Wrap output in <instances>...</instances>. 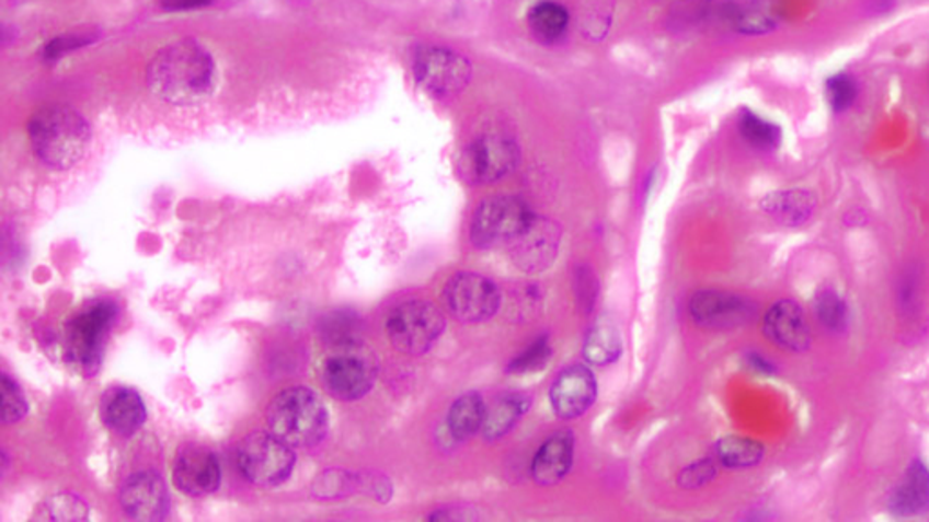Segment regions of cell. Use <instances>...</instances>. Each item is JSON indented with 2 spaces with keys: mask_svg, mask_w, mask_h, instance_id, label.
I'll list each match as a JSON object with an SVG mask.
<instances>
[{
  "mask_svg": "<svg viewBox=\"0 0 929 522\" xmlns=\"http://www.w3.org/2000/svg\"><path fill=\"white\" fill-rule=\"evenodd\" d=\"M718 474V466L712 460L697 461L683 469L679 475V485L685 490H697L701 486L708 485L710 480Z\"/></svg>",
  "mask_w": 929,
  "mask_h": 522,
  "instance_id": "36",
  "label": "cell"
},
{
  "mask_svg": "<svg viewBox=\"0 0 929 522\" xmlns=\"http://www.w3.org/2000/svg\"><path fill=\"white\" fill-rule=\"evenodd\" d=\"M518 162V143L500 135H485L461 151L458 171L469 184H494L505 178Z\"/></svg>",
  "mask_w": 929,
  "mask_h": 522,
  "instance_id": "10",
  "label": "cell"
},
{
  "mask_svg": "<svg viewBox=\"0 0 929 522\" xmlns=\"http://www.w3.org/2000/svg\"><path fill=\"white\" fill-rule=\"evenodd\" d=\"M445 325L444 312L431 301H403L387 317V338L398 352L422 356L441 338Z\"/></svg>",
  "mask_w": 929,
  "mask_h": 522,
  "instance_id": "6",
  "label": "cell"
},
{
  "mask_svg": "<svg viewBox=\"0 0 929 522\" xmlns=\"http://www.w3.org/2000/svg\"><path fill=\"white\" fill-rule=\"evenodd\" d=\"M623 350V341L619 328L608 320L597 322L586 336L583 356L586 361L596 367H607L618 361Z\"/></svg>",
  "mask_w": 929,
  "mask_h": 522,
  "instance_id": "24",
  "label": "cell"
},
{
  "mask_svg": "<svg viewBox=\"0 0 929 522\" xmlns=\"http://www.w3.org/2000/svg\"><path fill=\"white\" fill-rule=\"evenodd\" d=\"M90 43V37H80V35H68V37H58L44 48V60H57L62 57L69 49L80 48L84 44Z\"/></svg>",
  "mask_w": 929,
  "mask_h": 522,
  "instance_id": "37",
  "label": "cell"
},
{
  "mask_svg": "<svg viewBox=\"0 0 929 522\" xmlns=\"http://www.w3.org/2000/svg\"><path fill=\"white\" fill-rule=\"evenodd\" d=\"M815 312L824 328H828L831 333L845 330L848 323V309L845 301L840 300L834 290L826 289L818 292L815 298Z\"/></svg>",
  "mask_w": 929,
  "mask_h": 522,
  "instance_id": "29",
  "label": "cell"
},
{
  "mask_svg": "<svg viewBox=\"0 0 929 522\" xmlns=\"http://www.w3.org/2000/svg\"><path fill=\"white\" fill-rule=\"evenodd\" d=\"M597 397V381L586 364H571L550 386V405L561 419H576L588 411Z\"/></svg>",
  "mask_w": 929,
  "mask_h": 522,
  "instance_id": "14",
  "label": "cell"
},
{
  "mask_svg": "<svg viewBox=\"0 0 929 522\" xmlns=\"http://www.w3.org/2000/svg\"><path fill=\"white\" fill-rule=\"evenodd\" d=\"M267 425L290 449H312L328 433V408L311 388L290 386L269 403Z\"/></svg>",
  "mask_w": 929,
  "mask_h": 522,
  "instance_id": "3",
  "label": "cell"
},
{
  "mask_svg": "<svg viewBox=\"0 0 929 522\" xmlns=\"http://www.w3.org/2000/svg\"><path fill=\"white\" fill-rule=\"evenodd\" d=\"M571 15L558 2H539L528 13V24L541 43H555L565 35Z\"/></svg>",
  "mask_w": 929,
  "mask_h": 522,
  "instance_id": "25",
  "label": "cell"
},
{
  "mask_svg": "<svg viewBox=\"0 0 929 522\" xmlns=\"http://www.w3.org/2000/svg\"><path fill=\"white\" fill-rule=\"evenodd\" d=\"M561 229L549 218H534V222L519 234L511 247L514 265L523 272H543L549 269L560 251Z\"/></svg>",
  "mask_w": 929,
  "mask_h": 522,
  "instance_id": "13",
  "label": "cell"
},
{
  "mask_svg": "<svg viewBox=\"0 0 929 522\" xmlns=\"http://www.w3.org/2000/svg\"><path fill=\"white\" fill-rule=\"evenodd\" d=\"M88 504L80 501L79 497L64 496L49 499L43 508V518L51 519V521H82L88 519Z\"/></svg>",
  "mask_w": 929,
  "mask_h": 522,
  "instance_id": "31",
  "label": "cell"
},
{
  "mask_svg": "<svg viewBox=\"0 0 929 522\" xmlns=\"http://www.w3.org/2000/svg\"><path fill=\"white\" fill-rule=\"evenodd\" d=\"M33 153L48 167L69 170L79 164L91 142V127L84 116L69 106L38 109L27 124Z\"/></svg>",
  "mask_w": 929,
  "mask_h": 522,
  "instance_id": "2",
  "label": "cell"
},
{
  "mask_svg": "<svg viewBox=\"0 0 929 522\" xmlns=\"http://www.w3.org/2000/svg\"><path fill=\"white\" fill-rule=\"evenodd\" d=\"M173 479L187 496H209L220 486V463L211 450L187 444L180 450L173 464Z\"/></svg>",
  "mask_w": 929,
  "mask_h": 522,
  "instance_id": "15",
  "label": "cell"
},
{
  "mask_svg": "<svg viewBox=\"0 0 929 522\" xmlns=\"http://www.w3.org/2000/svg\"><path fill=\"white\" fill-rule=\"evenodd\" d=\"M688 311L699 327L721 330L752 322L757 309L743 295L724 290H699L692 295Z\"/></svg>",
  "mask_w": 929,
  "mask_h": 522,
  "instance_id": "12",
  "label": "cell"
},
{
  "mask_svg": "<svg viewBox=\"0 0 929 522\" xmlns=\"http://www.w3.org/2000/svg\"><path fill=\"white\" fill-rule=\"evenodd\" d=\"M441 300L450 316L463 323L486 322L496 316L502 305L496 283L475 272L452 276L445 286Z\"/></svg>",
  "mask_w": 929,
  "mask_h": 522,
  "instance_id": "11",
  "label": "cell"
},
{
  "mask_svg": "<svg viewBox=\"0 0 929 522\" xmlns=\"http://www.w3.org/2000/svg\"><path fill=\"white\" fill-rule=\"evenodd\" d=\"M485 417L486 405L483 397L478 392H467L450 406L447 428L452 438L464 441L481 432Z\"/></svg>",
  "mask_w": 929,
  "mask_h": 522,
  "instance_id": "22",
  "label": "cell"
},
{
  "mask_svg": "<svg viewBox=\"0 0 929 522\" xmlns=\"http://www.w3.org/2000/svg\"><path fill=\"white\" fill-rule=\"evenodd\" d=\"M887 507L901 518L929 512V469L925 463L914 461L909 464L903 480L892 491Z\"/></svg>",
  "mask_w": 929,
  "mask_h": 522,
  "instance_id": "20",
  "label": "cell"
},
{
  "mask_svg": "<svg viewBox=\"0 0 929 522\" xmlns=\"http://www.w3.org/2000/svg\"><path fill=\"white\" fill-rule=\"evenodd\" d=\"M102 421L107 428L121 436H133L142 428L148 417L142 397L131 388H115L110 391L102 399Z\"/></svg>",
  "mask_w": 929,
  "mask_h": 522,
  "instance_id": "19",
  "label": "cell"
},
{
  "mask_svg": "<svg viewBox=\"0 0 929 522\" xmlns=\"http://www.w3.org/2000/svg\"><path fill=\"white\" fill-rule=\"evenodd\" d=\"M378 378V361L362 341L334 347L323 359L320 380L325 391L340 402H356L367 396Z\"/></svg>",
  "mask_w": 929,
  "mask_h": 522,
  "instance_id": "4",
  "label": "cell"
},
{
  "mask_svg": "<svg viewBox=\"0 0 929 522\" xmlns=\"http://www.w3.org/2000/svg\"><path fill=\"white\" fill-rule=\"evenodd\" d=\"M550 353H552V350H550L549 339L539 338L525 352L519 353L513 363L508 364V372L528 374V372L541 370L549 361Z\"/></svg>",
  "mask_w": 929,
  "mask_h": 522,
  "instance_id": "33",
  "label": "cell"
},
{
  "mask_svg": "<svg viewBox=\"0 0 929 522\" xmlns=\"http://www.w3.org/2000/svg\"><path fill=\"white\" fill-rule=\"evenodd\" d=\"M739 131L746 142L757 149H776L781 143V129L776 124L760 118L752 112L743 113L739 120Z\"/></svg>",
  "mask_w": 929,
  "mask_h": 522,
  "instance_id": "28",
  "label": "cell"
},
{
  "mask_svg": "<svg viewBox=\"0 0 929 522\" xmlns=\"http://www.w3.org/2000/svg\"><path fill=\"white\" fill-rule=\"evenodd\" d=\"M412 71L417 84L439 101L460 95L472 79V66L469 60L455 49L441 46L417 49Z\"/></svg>",
  "mask_w": 929,
  "mask_h": 522,
  "instance_id": "9",
  "label": "cell"
},
{
  "mask_svg": "<svg viewBox=\"0 0 929 522\" xmlns=\"http://www.w3.org/2000/svg\"><path fill=\"white\" fill-rule=\"evenodd\" d=\"M760 209L776 222L788 228H798L813 217L815 196L804 189L777 190L760 200Z\"/></svg>",
  "mask_w": 929,
  "mask_h": 522,
  "instance_id": "21",
  "label": "cell"
},
{
  "mask_svg": "<svg viewBox=\"0 0 929 522\" xmlns=\"http://www.w3.org/2000/svg\"><path fill=\"white\" fill-rule=\"evenodd\" d=\"M26 414V397L10 375L2 374V419H4L5 425L21 421Z\"/></svg>",
  "mask_w": 929,
  "mask_h": 522,
  "instance_id": "34",
  "label": "cell"
},
{
  "mask_svg": "<svg viewBox=\"0 0 929 522\" xmlns=\"http://www.w3.org/2000/svg\"><path fill=\"white\" fill-rule=\"evenodd\" d=\"M826 96L835 113H845L857 98L856 80L850 74L837 73L826 80Z\"/></svg>",
  "mask_w": 929,
  "mask_h": 522,
  "instance_id": "32",
  "label": "cell"
},
{
  "mask_svg": "<svg viewBox=\"0 0 929 522\" xmlns=\"http://www.w3.org/2000/svg\"><path fill=\"white\" fill-rule=\"evenodd\" d=\"M752 364H754V367H757V370H760V372H765V374H771V372H773V367H771V364L768 363L765 358H760V356H757V353H755V356H752Z\"/></svg>",
  "mask_w": 929,
  "mask_h": 522,
  "instance_id": "38",
  "label": "cell"
},
{
  "mask_svg": "<svg viewBox=\"0 0 929 522\" xmlns=\"http://www.w3.org/2000/svg\"><path fill=\"white\" fill-rule=\"evenodd\" d=\"M574 446L576 439L571 430H561L547 439L530 464L532 479L541 486L558 485L565 479L574 463Z\"/></svg>",
  "mask_w": 929,
  "mask_h": 522,
  "instance_id": "18",
  "label": "cell"
},
{
  "mask_svg": "<svg viewBox=\"0 0 929 522\" xmlns=\"http://www.w3.org/2000/svg\"><path fill=\"white\" fill-rule=\"evenodd\" d=\"M765 455V446L754 439L726 436L715 444V457L724 468H752Z\"/></svg>",
  "mask_w": 929,
  "mask_h": 522,
  "instance_id": "26",
  "label": "cell"
},
{
  "mask_svg": "<svg viewBox=\"0 0 929 522\" xmlns=\"http://www.w3.org/2000/svg\"><path fill=\"white\" fill-rule=\"evenodd\" d=\"M762 330L770 341L792 352H803L812 344L804 311L792 300L777 301L766 312Z\"/></svg>",
  "mask_w": 929,
  "mask_h": 522,
  "instance_id": "17",
  "label": "cell"
},
{
  "mask_svg": "<svg viewBox=\"0 0 929 522\" xmlns=\"http://www.w3.org/2000/svg\"><path fill=\"white\" fill-rule=\"evenodd\" d=\"M358 333V317L354 316L351 311L333 312L331 316L323 317L322 325H320V336L325 344L333 348L362 341Z\"/></svg>",
  "mask_w": 929,
  "mask_h": 522,
  "instance_id": "27",
  "label": "cell"
},
{
  "mask_svg": "<svg viewBox=\"0 0 929 522\" xmlns=\"http://www.w3.org/2000/svg\"><path fill=\"white\" fill-rule=\"evenodd\" d=\"M116 305L113 301H96L69 322L66 330L68 361L80 374L93 375L101 367L107 336L115 325Z\"/></svg>",
  "mask_w": 929,
  "mask_h": 522,
  "instance_id": "5",
  "label": "cell"
},
{
  "mask_svg": "<svg viewBox=\"0 0 929 522\" xmlns=\"http://www.w3.org/2000/svg\"><path fill=\"white\" fill-rule=\"evenodd\" d=\"M240 474L259 486L284 483L295 468V452L273 433H251L237 446Z\"/></svg>",
  "mask_w": 929,
  "mask_h": 522,
  "instance_id": "8",
  "label": "cell"
},
{
  "mask_svg": "<svg viewBox=\"0 0 929 522\" xmlns=\"http://www.w3.org/2000/svg\"><path fill=\"white\" fill-rule=\"evenodd\" d=\"M532 209L516 196H494L475 209L470 242L478 248L513 243L534 222Z\"/></svg>",
  "mask_w": 929,
  "mask_h": 522,
  "instance_id": "7",
  "label": "cell"
},
{
  "mask_svg": "<svg viewBox=\"0 0 929 522\" xmlns=\"http://www.w3.org/2000/svg\"><path fill=\"white\" fill-rule=\"evenodd\" d=\"M576 281H574V294H576L577 303H580L583 312H590L594 309L597 298V280L596 275L592 272L590 267L581 265L576 269Z\"/></svg>",
  "mask_w": 929,
  "mask_h": 522,
  "instance_id": "35",
  "label": "cell"
},
{
  "mask_svg": "<svg viewBox=\"0 0 929 522\" xmlns=\"http://www.w3.org/2000/svg\"><path fill=\"white\" fill-rule=\"evenodd\" d=\"M726 16L737 32L765 33L771 32V27L776 26L770 13L754 5H734Z\"/></svg>",
  "mask_w": 929,
  "mask_h": 522,
  "instance_id": "30",
  "label": "cell"
},
{
  "mask_svg": "<svg viewBox=\"0 0 929 522\" xmlns=\"http://www.w3.org/2000/svg\"><path fill=\"white\" fill-rule=\"evenodd\" d=\"M149 88L173 106H198L215 93L217 66L206 46L195 38L171 43L151 58Z\"/></svg>",
  "mask_w": 929,
  "mask_h": 522,
  "instance_id": "1",
  "label": "cell"
},
{
  "mask_svg": "<svg viewBox=\"0 0 929 522\" xmlns=\"http://www.w3.org/2000/svg\"><path fill=\"white\" fill-rule=\"evenodd\" d=\"M528 408V399L521 394H507L502 399H497L491 408H486L485 422L481 428V433L486 441H496L507 436L523 414Z\"/></svg>",
  "mask_w": 929,
  "mask_h": 522,
  "instance_id": "23",
  "label": "cell"
},
{
  "mask_svg": "<svg viewBox=\"0 0 929 522\" xmlns=\"http://www.w3.org/2000/svg\"><path fill=\"white\" fill-rule=\"evenodd\" d=\"M124 512L137 521H160L170 508L164 480L154 472H138L127 477L121 490Z\"/></svg>",
  "mask_w": 929,
  "mask_h": 522,
  "instance_id": "16",
  "label": "cell"
}]
</instances>
